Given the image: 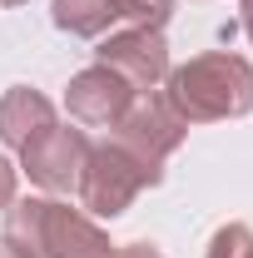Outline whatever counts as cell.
I'll return each instance as SVG.
<instances>
[{"label": "cell", "mask_w": 253, "mask_h": 258, "mask_svg": "<svg viewBox=\"0 0 253 258\" xmlns=\"http://www.w3.org/2000/svg\"><path fill=\"white\" fill-rule=\"evenodd\" d=\"M164 99L179 109L184 124L243 119L253 109V64L233 50H204L164 75Z\"/></svg>", "instance_id": "obj_1"}, {"label": "cell", "mask_w": 253, "mask_h": 258, "mask_svg": "<svg viewBox=\"0 0 253 258\" xmlns=\"http://www.w3.org/2000/svg\"><path fill=\"white\" fill-rule=\"evenodd\" d=\"M5 243L15 258H114L109 233L60 199H15L5 209Z\"/></svg>", "instance_id": "obj_2"}, {"label": "cell", "mask_w": 253, "mask_h": 258, "mask_svg": "<svg viewBox=\"0 0 253 258\" xmlns=\"http://www.w3.org/2000/svg\"><path fill=\"white\" fill-rule=\"evenodd\" d=\"M164 184V169L134 159L124 144L104 139V144H90V159H85V174H80V204L90 219H119L129 204L144 189Z\"/></svg>", "instance_id": "obj_3"}, {"label": "cell", "mask_w": 253, "mask_h": 258, "mask_svg": "<svg viewBox=\"0 0 253 258\" xmlns=\"http://www.w3.org/2000/svg\"><path fill=\"white\" fill-rule=\"evenodd\" d=\"M184 134H189V124H184L179 109L164 99V90H144V95H134V99H129V109L119 114V124L109 129L114 144H124L134 159L154 164V169H164V159L184 144Z\"/></svg>", "instance_id": "obj_4"}, {"label": "cell", "mask_w": 253, "mask_h": 258, "mask_svg": "<svg viewBox=\"0 0 253 258\" xmlns=\"http://www.w3.org/2000/svg\"><path fill=\"white\" fill-rule=\"evenodd\" d=\"M85 159H90V139L85 129L55 124L40 129L30 144L20 149V169L30 174V184H40L45 194H75L80 189V174H85Z\"/></svg>", "instance_id": "obj_5"}, {"label": "cell", "mask_w": 253, "mask_h": 258, "mask_svg": "<svg viewBox=\"0 0 253 258\" xmlns=\"http://www.w3.org/2000/svg\"><path fill=\"white\" fill-rule=\"evenodd\" d=\"M95 64L114 70L134 95L159 90V85H164V75L174 70V64H169V40H164V30H139V25L104 35V40H99V50H95Z\"/></svg>", "instance_id": "obj_6"}, {"label": "cell", "mask_w": 253, "mask_h": 258, "mask_svg": "<svg viewBox=\"0 0 253 258\" xmlns=\"http://www.w3.org/2000/svg\"><path fill=\"white\" fill-rule=\"evenodd\" d=\"M129 99H134V90H129L114 70L90 64V70H80V75L70 80V90H65V109H70L75 124L114 129V124H119V114L129 109Z\"/></svg>", "instance_id": "obj_7"}, {"label": "cell", "mask_w": 253, "mask_h": 258, "mask_svg": "<svg viewBox=\"0 0 253 258\" xmlns=\"http://www.w3.org/2000/svg\"><path fill=\"white\" fill-rule=\"evenodd\" d=\"M55 124V104L30 90V85H10L5 95H0V139L10 144V149H25L40 129Z\"/></svg>", "instance_id": "obj_8"}, {"label": "cell", "mask_w": 253, "mask_h": 258, "mask_svg": "<svg viewBox=\"0 0 253 258\" xmlns=\"http://www.w3.org/2000/svg\"><path fill=\"white\" fill-rule=\"evenodd\" d=\"M50 20L65 35H80V40H95L119 20V5L114 0H55L50 5Z\"/></svg>", "instance_id": "obj_9"}, {"label": "cell", "mask_w": 253, "mask_h": 258, "mask_svg": "<svg viewBox=\"0 0 253 258\" xmlns=\"http://www.w3.org/2000/svg\"><path fill=\"white\" fill-rule=\"evenodd\" d=\"M204 258H253V228L248 224H223L214 228Z\"/></svg>", "instance_id": "obj_10"}, {"label": "cell", "mask_w": 253, "mask_h": 258, "mask_svg": "<svg viewBox=\"0 0 253 258\" xmlns=\"http://www.w3.org/2000/svg\"><path fill=\"white\" fill-rule=\"evenodd\" d=\"M119 20L139 25V30H164V20L174 15V0H114Z\"/></svg>", "instance_id": "obj_11"}, {"label": "cell", "mask_w": 253, "mask_h": 258, "mask_svg": "<svg viewBox=\"0 0 253 258\" xmlns=\"http://www.w3.org/2000/svg\"><path fill=\"white\" fill-rule=\"evenodd\" d=\"M10 204H15V164L0 154V214H5Z\"/></svg>", "instance_id": "obj_12"}, {"label": "cell", "mask_w": 253, "mask_h": 258, "mask_svg": "<svg viewBox=\"0 0 253 258\" xmlns=\"http://www.w3.org/2000/svg\"><path fill=\"white\" fill-rule=\"evenodd\" d=\"M114 258H164V253H159L154 243H124V248H119Z\"/></svg>", "instance_id": "obj_13"}, {"label": "cell", "mask_w": 253, "mask_h": 258, "mask_svg": "<svg viewBox=\"0 0 253 258\" xmlns=\"http://www.w3.org/2000/svg\"><path fill=\"white\" fill-rule=\"evenodd\" d=\"M238 15H243V35L253 40V0H238Z\"/></svg>", "instance_id": "obj_14"}, {"label": "cell", "mask_w": 253, "mask_h": 258, "mask_svg": "<svg viewBox=\"0 0 253 258\" xmlns=\"http://www.w3.org/2000/svg\"><path fill=\"white\" fill-rule=\"evenodd\" d=\"M0 258H15V253H10V243H5V238H0Z\"/></svg>", "instance_id": "obj_15"}, {"label": "cell", "mask_w": 253, "mask_h": 258, "mask_svg": "<svg viewBox=\"0 0 253 258\" xmlns=\"http://www.w3.org/2000/svg\"><path fill=\"white\" fill-rule=\"evenodd\" d=\"M0 5H25V0H0Z\"/></svg>", "instance_id": "obj_16"}]
</instances>
